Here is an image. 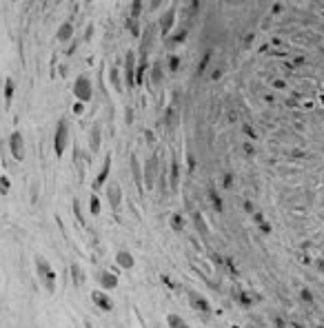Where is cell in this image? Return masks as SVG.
Segmentation results:
<instances>
[{
  "mask_svg": "<svg viewBox=\"0 0 324 328\" xmlns=\"http://www.w3.org/2000/svg\"><path fill=\"white\" fill-rule=\"evenodd\" d=\"M102 129H100V122H96L91 127V133H89V151L91 153H98L100 151V140H102Z\"/></svg>",
  "mask_w": 324,
  "mask_h": 328,
  "instance_id": "14",
  "label": "cell"
},
{
  "mask_svg": "<svg viewBox=\"0 0 324 328\" xmlns=\"http://www.w3.org/2000/svg\"><path fill=\"white\" fill-rule=\"evenodd\" d=\"M211 199H213V206H216V211H222V199H220V195H217L216 191H211Z\"/></svg>",
  "mask_w": 324,
  "mask_h": 328,
  "instance_id": "29",
  "label": "cell"
},
{
  "mask_svg": "<svg viewBox=\"0 0 324 328\" xmlns=\"http://www.w3.org/2000/svg\"><path fill=\"white\" fill-rule=\"evenodd\" d=\"M111 84H113L115 91H122V84H120V75H118V66H111Z\"/></svg>",
  "mask_w": 324,
  "mask_h": 328,
  "instance_id": "25",
  "label": "cell"
},
{
  "mask_svg": "<svg viewBox=\"0 0 324 328\" xmlns=\"http://www.w3.org/2000/svg\"><path fill=\"white\" fill-rule=\"evenodd\" d=\"M184 38H186V29H176L167 38V47H178V44L184 42Z\"/></svg>",
  "mask_w": 324,
  "mask_h": 328,
  "instance_id": "18",
  "label": "cell"
},
{
  "mask_svg": "<svg viewBox=\"0 0 324 328\" xmlns=\"http://www.w3.org/2000/svg\"><path fill=\"white\" fill-rule=\"evenodd\" d=\"M71 279H73V284L75 286H82L84 284V270H82V266L78 264V262H73V264H71Z\"/></svg>",
  "mask_w": 324,
  "mask_h": 328,
  "instance_id": "17",
  "label": "cell"
},
{
  "mask_svg": "<svg viewBox=\"0 0 324 328\" xmlns=\"http://www.w3.org/2000/svg\"><path fill=\"white\" fill-rule=\"evenodd\" d=\"M91 301L96 304L98 310H105V313L113 310V301H111L109 293H105V291H93L91 293Z\"/></svg>",
  "mask_w": 324,
  "mask_h": 328,
  "instance_id": "11",
  "label": "cell"
},
{
  "mask_svg": "<svg viewBox=\"0 0 324 328\" xmlns=\"http://www.w3.org/2000/svg\"><path fill=\"white\" fill-rule=\"evenodd\" d=\"M131 175H133V180H136V189H138V193L142 195V191H144V180H142V166H140V160H138V155L133 153L131 155Z\"/></svg>",
  "mask_w": 324,
  "mask_h": 328,
  "instance_id": "13",
  "label": "cell"
},
{
  "mask_svg": "<svg viewBox=\"0 0 324 328\" xmlns=\"http://www.w3.org/2000/svg\"><path fill=\"white\" fill-rule=\"evenodd\" d=\"M73 98L78 102H91V98H93V82H91V78H89L87 73H80L78 78H75V82H73Z\"/></svg>",
  "mask_w": 324,
  "mask_h": 328,
  "instance_id": "3",
  "label": "cell"
},
{
  "mask_svg": "<svg viewBox=\"0 0 324 328\" xmlns=\"http://www.w3.org/2000/svg\"><path fill=\"white\" fill-rule=\"evenodd\" d=\"M105 189H107V199H109L111 211L118 215V213H120V206H122V189H120L118 182H109Z\"/></svg>",
  "mask_w": 324,
  "mask_h": 328,
  "instance_id": "4",
  "label": "cell"
},
{
  "mask_svg": "<svg viewBox=\"0 0 324 328\" xmlns=\"http://www.w3.org/2000/svg\"><path fill=\"white\" fill-rule=\"evenodd\" d=\"M169 222H171V229L173 230H182V226H184V220H182L180 213H173V215L169 217Z\"/></svg>",
  "mask_w": 324,
  "mask_h": 328,
  "instance_id": "23",
  "label": "cell"
},
{
  "mask_svg": "<svg viewBox=\"0 0 324 328\" xmlns=\"http://www.w3.org/2000/svg\"><path fill=\"white\" fill-rule=\"evenodd\" d=\"M178 189V160L171 158V191Z\"/></svg>",
  "mask_w": 324,
  "mask_h": 328,
  "instance_id": "24",
  "label": "cell"
},
{
  "mask_svg": "<svg viewBox=\"0 0 324 328\" xmlns=\"http://www.w3.org/2000/svg\"><path fill=\"white\" fill-rule=\"evenodd\" d=\"M229 184H231V173H226V175H224V186H226V189H229Z\"/></svg>",
  "mask_w": 324,
  "mask_h": 328,
  "instance_id": "34",
  "label": "cell"
},
{
  "mask_svg": "<svg viewBox=\"0 0 324 328\" xmlns=\"http://www.w3.org/2000/svg\"><path fill=\"white\" fill-rule=\"evenodd\" d=\"M82 111H84V104H82V102H75V104H73V113H82Z\"/></svg>",
  "mask_w": 324,
  "mask_h": 328,
  "instance_id": "32",
  "label": "cell"
},
{
  "mask_svg": "<svg viewBox=\"0 0 324 328\" xmlns=\"http://www.w3.org/2000/svg\"><path fill=\"white\" fill-rule=\"evenodd\" d=\"M111 162H113V155L107 153V155H105V162H102L100 173H98V177L93 180V191H98V189H102V186H107V180H109V171H111Z\"/></svg>",
  "mask_w": 324,
  "mask_h": 328,
  "instance_id": "9",
  "label": "cell"
},
{
  "mask_svg": "<svg viewBox=\"0 0 324 328\" xmlns=\"http://www.w3.org/2000/svg\"><path fill=\"white\" fill-rule=\"evenodd\" d=\"M167 326L169 328H189V324H186L178 313H169L167 315Z\"/></svg>",
  "mask_w": 324,
  "mask_h": 328,
  "instance_id": "19",
  "label": "cell"
},
{
  "mask_svg": "<svg viewBox=\"0 0 324 328\" xmlns=\"http://www.w3.org/2000/svg\"><path fill=\"white\" fill-rule=\"evenodd\" d=\"M209 60H211V53H207V56L202 58V62H200V69H198V73H202L204 69H207V65H209Z\"/></svg>",
  "mask_w": 324,
  "mask_h": 328,
  "instance_id": "31",
  "label": "cell"
},
{
  "mask_svg": "<svg viewBox=\"0 0 324 328\" xmlns=\"http://www.w3.org/2000/svg\"><path fill=\"white\" fill-rule=\"evenodd\" d=\"M151 80H153V84H160V80H162V60H155V62H153Z\"/></svg>",
  "mask_w": 324,
  "mask_h": 328,
  "instance_id": "22",
  "label": "cell"
},
{
  "mask_svg": "<svg viewBox=\"0 0 324 328\" xmlns=\"http://www.w3.org/2000/svg\"><path fill=\"white\" fill-rule=\"evenodd\" d=\"M291 328H302V326H300V324H291Z\"/></svg>",
  "mask_w": 324,
  "mask_h": 328,
  "instance_id": "35",
  "label": "cell"
},
{
  "mask_svg": "<svg viewBox=\"0 0 324 328\" xmlns=\"http://www.w3.org/2000/svg\"><path fill=\"white\" fill-rule=\"evenodd\" d=\"M244 133H247L249 137H255V131H253V129L249 127V124H244Z\"/></svg>",
  "mask_w": 324,
  "mask_h": 328,
  "instance_id": "33",
  "label": "cell"
},
{
  "mask_svg": "<svg viewBox=\"0 0 324 328\" xmlns=\"http://www.w3.org/2000/svg\"><path fill=\"white\" fill-rule=\"evenodd\" d=\"M11 191V180L7 175H0V195H7Z\"/></svg>",
  "mask_w": 324,
  "mask_h": 328,
  "instance_id": "27",
  "label": "cell"
},
{
  "mask_svg": "<svg viewBox=\"0 0 324 328\" xmlns=\"http://www.w3.org/2000/svg\"><path fill=\"white\" fill-rule=\"evenodd\" d=\"M34 268H36V275H38V282L42 284L44 291H47V293H56L58 275H56V270H53V266L47 262V257L36 255V260H34Z\"/></svg>",
  "mask_w": 324,
  "mask_h": 328,
  "instance_id": "1",
  "label": "cell"
},
{
  "mask_svg": "<svg viewBox=\"0 0 324 328\" xmlns=\"http://www.w3.org/2000/svg\"><path fill=\"white\" fill-rule=\"evenodd\" d=\"M142 7H144V2H140V0H136V2H131V20H138L142 13Z\"/></svg>",
  "mask_w": 324,
  "mask_h": 328,
  "instance_id": "26",
  "label": "cell"
},
{
  "mask_svg": "<svg viewBox=\"0 0 324 328\" xmlns=\"http://www.w3.org/2000/svg\"><path fill=\"white\" fill-rule=\"evenodd\" d=\"M158 27H160V33H162V38H169L173 31V27H176V7L167 9V11L162 13V18L158 20Z\"/></svg>",
  "mask_w": 324,
  "mask_h": 328,
  "instance_id": "8",
  "label": "cell"
},
{
  "mask_svg": "<svg viewBox=\"0 0 324 328\" xmlns=\"http://www.w3.org/2000/svg\"><path fill=\"white\" fill-rule=\"evenodd\" d=\"M115 262H118V266H120V268H124V270H131L133 266H136V260H133V255L129 251H118V253H115Z\"/></svg>",
  "mask_w": 324,
  "mask_h": 328,
  "instance_id": "15",
  "label": "cell"
},
{
  "mask_svg": "<svg viewBox=\"0 0 324 328\" xmlns=\"http://www.w3.org/2000/svg\"><path fill=\"white\" fill-rule=\"evenodd\" d=\"M69 140H71L69 122H67L65 118H60V120H58V124H56V131H53V151H56L58 158L65 155L67 146H69Z\"/></svg>",
  "mask_w": 324,
  "mask_h": 328,
  "instance_id": "2",
  "label": "cell"
},
{
  "mask_svg": "<svg viewBox=\"0 0 324 328\" xmlns=\"http://www.w3.org/2000/svg\"><path fill=\"white\" fill-rule=\"evenodd\" d=\"M127 25H129V29H131L133 35H140V29H138V20H131V18H129Z\"/></svg>",
  "mask_w": 324,
  "mask_h": 328,
  "instance_id": "30",
  "label": "cell"
},
{
  "mask_svg": "<svg viewBox=\"0 0 324 328\" xmlns=\"http://www.w3.org/2000/svg\"><path fill=\"white\" fill-rule=\"evenodd\" d=\"M136 51L129 49L127 56H124V80H127V89H133L136 87Z\"/></svg>",
  "mask_w": 324,
  "mask_h": 328,
  "instance_id": "5",
  "label": "cell"
},
{
  "mask_svg": "<svg viewBox=\"0 0 324 328\" xmlns=\"http://www.w3.org/2000/svg\"><path fill=\"white\" fill-rule=\"evenodd\" d=\"M96 279H98V284H100L102 291H115V288H118V284H120L118 282V275H115L113 270H107V268L98 270Z\"/></svg>",
  "mask_w": 324,
  "mask_h": 328,
  "instance_id": "7",
  "label": "cell"
},
{
  "mask_svg": "<svg viewBox=\"0 0 324 328\" xmlns=\"http://www.w3.org/2000/svg\"><path fill=\"white\" fill-rule=\"evenodd\" d=\"M71 38H73V25L67 20V22H62L60 29L56 31V40L58 42H69Z\"/></svg>",
  "mask_w": 324,
  "mask_h": 328,
  "instance_id": "16",
  "label": "cell"
},
{
  "mask_svg": "<svg viewBox=\"0 0 324 328\" xmlns=\"http://www.w3.org/2000/svg\"><path fill=\"white\" fill-rule=\"evenodd\" d=\"M158 155L151 153L149 160L144 164V189H153V182H155V173H158Z\"/></svg>",
  "mask_w": 324,
  "mask_h": 328,
  "instance_id": "10",
  "label": "cell"
},
{
  "mask_svg": "<svg viewBox=\"0 0 324 328\" xmlns=\"http://www.w3.org/2000/svg\"><path fill=\"white\" fill-rule=\"evenodd\" d=\"M13 91H16V82H13V78H7L4 80V100H7V104H11Z\"/></svg>",
  "mask_w": 324,
  "mask_h": 328,
  "instance_id": "20",
  "label": "cell"
},
{
  "mask_svg": "<svg viewBox=\"0 0 324 328\" xmlns=\"http://www.w3.org/2000/svg\"><path fill=\"white\" fill-rule=\"evenodd\" d=\"M9 151H11L13 160H18V162L25 160V137H22L20 131H13L9 135Z\"/></svg>",
  "mask_w": 324,
  "mask_h": 328,
  "instance_id": "6",
  "label": "cell"
},
{
  "mask_svg": "<svg viewBox=\"0 0 324 328\" xmlns=\"http://www.w3.org/2000/svg\"><path fill=\"white\" fill-rule=\"evenodd\" d=\"M89 211H91V215H93V217H98V215H100V211H102L100 199H98V195H96V193H91V197H89Z\"/></svg>",
  "mask_w": 324,
  "mask_h": 328,
  "instance_id": "21",
  "label": "cell"
},
{
  "mask_svg": "<svg viewBox=\"0 0 324 328\" xmlns=\"http://www.w3.org/2000/svg\"><path fill=\"white\" fill-rule=\"evenodd\" d=\"M178 66H180V58H178V56H169V69L176 73Z\"/></svg>",
  "mask_w": 324,
  "mask_h": 328,
  "instance_id": "28",
  "label": "cell"
},
{
  "mask_svg": "<svg viewBox=\"0 0 324 328\" xmlns=\"http://www.w3.org/2000/svg\"><path fill=\"white\" fill-rule=\"evenodd\" d=\"M189 304L193 306L195 310H200L202 315H211V310H213L211 304H209L202 295H198V293H189Z\"/></svg>",
  "mask_w": 324,
  "mask_h": 328,
  "instance_id": "12",
  "label": "cell"
}]
</instances>
